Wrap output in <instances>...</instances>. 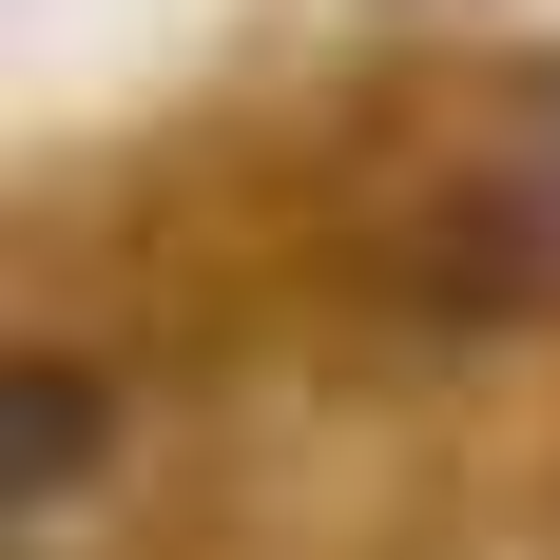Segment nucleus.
Segmentation results:
<instances>
[{
  "mask_svg": "<svg viewBox=\"0 0 560 560\" xmlns=\"http://www.w3.org/2000/svg\"><path fill=\"white\" fill-rule=\"evenodd\" d=\"M0 445H20V503H58V483H78V464H97V387H78V368H20V387H0Z\"/></svg>",
  "mask_w": 560,
  "mask_h": 560,
  "instance_id": "nucleus-1",
  "label": "nucleus"
}]
</instances>
